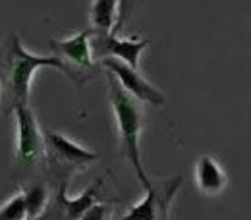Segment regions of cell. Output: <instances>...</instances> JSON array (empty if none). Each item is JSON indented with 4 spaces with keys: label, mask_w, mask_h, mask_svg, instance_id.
<instances>
[{
    "label": "cell",
    "mask_w": 251,
    "mask_h": 220,
    "mask_svg": "<svg viewBox=\"0 0 251 220\" xmlns=\"http://www.w3.org/2000/svg\"><path fill=\"white\" fill-rule=\"evenodd\" d=\"M143 2H147V0H120V16H118V24H116V29H114V33L120 31L126 24H127V22L133 18L135 10H137V8H139Z\"/></svg>",
    "instance_id": "cell-14"
},
{
    "label": "cell",
    "mask_w": 251,
    "mask_h": 220,
    "mask_svg": "<svg viewBox=\"0 0 251 220\" xmlns=\"http://www.w3.org/2000/svg\"><path fill=\"white\" fill-rule=\"evenodd\" d=\"M195 184L203 195H219L226 188L228 178L217 158L203 155L195 162Z\"/></svg>",
    "instance_id": "cell-10"
},
{
    "label": "cell",
    "mask_w": 251,
    "mask_h": 220,
    "mask_svg": "<svg viewBox=\"0 0 251 220\" xmlns=\"http://www.w3.org/2000/svg\"><path fill=\"white\" fill-rule=\"evenodd\" d=\"M147 39H118L114 33H95L91 37V50L97 60L116 58L131 68H139V56L147 49Z\"/></svg>",
    "instance_id": "cell-8"
},
{
    "label": "cell",
    "mask_w": 251,
    "mask_h": 220,
    "mask_svg": "<svg viewBox=\"0 0 251 220\" xmlns=\"http://www.w3.org/2000/svg\"><path fill=\"white\" fill-rule=\"evenodd\" d=\"M4 110V89H2V81H0V112Z\"/></svg>",
    "instance_id": "cell-16"
},
{
    "label": "cell",
    "mask_w": 251,
    "mask_h": 220,
    "mask_svg": "<svg viewBox=\"0 0 251 220\" xmlns=\"http://www.w3.org/2000/svg\"><path fill=\"white\" fill-rule=\"evenodd\" d=\"M25 193V201H27V213H29V220H35L37 217H41L49 205V191L43 184H31L24 188Z\"/></svg>",
    "instance_id": "cell-12"
},
{
    "label": "cell",
    "mask_w": 251,
    "mask_h": 220,
    "mask_svg": "<svg viewBox=\"0 0 251 220\" xmlns=\"http://www.w3.org/2000/svg\"><path fill=\"white\" fill-rule=\"evenodd\" d=\"M91 37H93V29L89 27L75 33L70 39L50 41V49L54 56H58L66 68L64 75H68L75 85H83L85 81H89L99 73V64H95L93 60Z\"/></svg>",
    "instance_id": "cell-3"
},
{
    "label": "cell",
    "mask_w": 251,
    "mask_h": 220,
    "mask_svg": "<svg viewBox=\"0 0 251 220\" xmlns=\"http://www.w3.org/2000/svg\"><path fill=\"white\" fill-rule=\"evenodd\" d=\"M14 114L18 127L16 162L24 170L47 164V135L39 126L35 112L27 104V106H18Z\"/></svg>",
    "instance_id": "cell-5"
},
{
    "label": "cell",
    "mask_w": 251,
    "mask_h": 220,
    "mask_svg": "<svg viewBox=\"0 0 251 220\" xmlns=\"http://www.w3.org/2000/svg\"><path fill=\"white\" fill-rule=\"evenodd\" d=\"M47 166L52 174H56V184L60 180H70L75 170H81L95 162L99 155L74 143L66 135L47 129Z\"/></svg>",
    "instance_id": "cell-4"
},
{
    "label": "cell",
    "mask_w": 251,
    "mask_h": 220,
    "mask_svg": "<svg viewBox=\"0 0 251 220\" xmlns=\"http://www.w3.org/2000/svg\"><path fill=\"white\" fill-rule=\"evenodd\" d=\"M100 66L104 70H108L126 91L133 98H137L139 102H147L151 106L164 104V95L160 93L155 85H151L135 68L127 66L122 60H116V58H104V60H100Z\"/></svg>",
    "instance_id": "cell-9"
},
{
    "label": "cell",
    "mask_w": 251,
    "mask_h": 220,
    "mask_svg": "<svg viewBox=\"0 0 251 220\" xmlns=\"http://www.w3.org/2000/svg\"><path fill=\"white\" fill-rule=\"evenodd\" d=\"M70 180H60L56 184V191L54 195L49 199V205L45 209V213L41 217H37L35 220H79L81 215L97 203L99 197V188L102 186L100 180L93 182L89 188L85 189L79 197L70 199L66 189H68Z\"/></svg>",
    "instance_id": "cell-7"
},
{
    "label": "cell",
    "mask_w": 251,
    "mask_h": 220,
    "mask_svg": "<svg viewBox=\"0 0 251 220\" xmlns=\"http://www.w3.org/2000/svg\"><path fill=\"white\" fill-rule=\"evenodd\" d=\"M182 182H184L182 176H170L158 182L151 180L145 199L133 205L118 220H170L172 201L182 186Z\"/></svg>",
    "instance_id": "cell-6"
},
{
    "label": "cell",
    "mask_w": 251,
    "mask_h": 220,
    "mask_svg": "<svg viewBox=\"0 0 251 220\" xmlns=\"http://www.w3.org/2000/svg\"><path fill=\"white\" fill-rule=\"evenodd\" d=\"M0 220H29L27 201L24 189L14 193L2 207H0Z\"/></svg>",
    "instance_id": "cell-13"
},
{
    "label": "cell",
    "mask_w": 251,
    "mask_h": 220,
    "mask_svg": "<svg viewBox=\"0 0 251 220\" xmlns=\"http://www.w3.org/2000/svg\"><path fill=\"white\" fill-rule=\"evenodd\" d=\"M120 16V0H93L89 22L95 33H114Z\"/></svg>",
    "instance_id": "cell-11"
},
{
    "label": "cell",
    "mask_w": 251,
    "mask_h": 220,
    "mask_svg": "<svg viewBox=\"0 0 251 220\" xmlns=\"http://www.w3.org/2000/svg\"><path fill=\"white\" fill-rule=\"evenodd\" d=\"M108 98H110V104H112V110L116 116V124H118L120 155L133 166L139 184L145 189H149L151 180L143 168L141 151H139V137H141L143 120H145L141 102L127 93L112 73H108Z\"/></svg>",
    "instance_id": "cell-2"
},
{
    "label": "cell",
    "mask_w": 251,
    "mask_h": 220,
    "mask_svg": "<svg viewBox=\"0 0 251 220\" xmlns=\"http://www.w3.org/2000/svg\"><path fill=\"white\" fill-rule=\"evenodd\" d=\"M56 68L66 73L62 60L58 56H37L25 50L20 37L10 33L0 47V81L4 89V110L14 112L18 106H27L31 91L33 73L39 68Z\"/></svg>",
    "instance_id": "cell-1"
},
{
    "label": "cell",
    "mask_w": 251,
    "mask_h": 220,
    "mask_svg": "<svg viewBox=\"0 0 251 220\" xmlns=\"http://www.w3.org/2000/svg\"><path fill=\"white\" fill-rule=\"evenodd\" d=\"M110 215H112L110 203H95L81 215L79 220H110Z\"/></svg>",
    "instance_id": "cell-15"
}]
</instances>
